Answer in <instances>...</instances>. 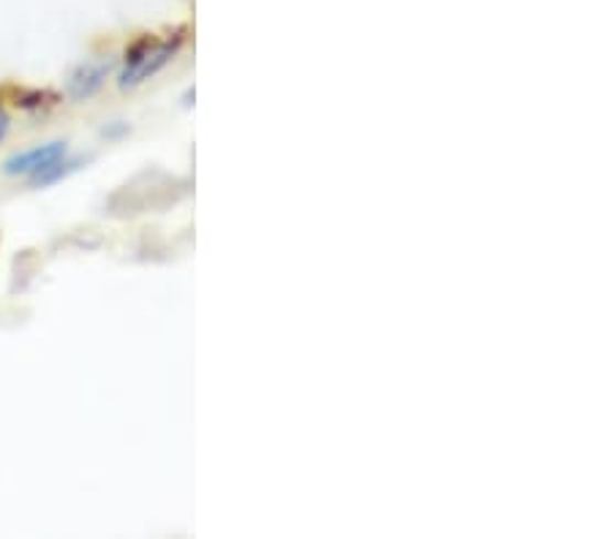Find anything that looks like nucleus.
I'll use <instances>...</instances> for the list:
<instances>
[{"mask_svg":"<svg viewBox=\"0 0 613 539\" xmlns=\"http://www.w3.org/2000/svg\"><path fill=\"white\" fill-rule=\"evenodd\" d=\"M183 46V33L170 39H150L144 36L140 42H135L126 50L123 61H120L115 79H118L120 90H135L148 79L159 77Z\"/></svg>","mask_w":613,"mask_h":539,"instance_id":"f03ea898","label":"nucleus"},{"mask_svg":"<svg viewBox=\"0 0 613 539\" xmlns=\"http://www.w3.org/2000/svg\"><path fill=\"white\" fill-rule=\"evenodd\" d=\"M9 134H11V112L0 104V144L9 139Z\"/></svg>","mask_w":613,"mask_h":539,"instance_id":"20e7f679","label":"nucleus"},{"mask_svg":"<svg viewBox=\"0 0 613 539\" xmlns=\"http://www.w3.org/2000/svg\"><path fill=\"white\" fill-rule=\"evenodd\" d=\"M118 72V63L115 57L104 55V57H88L79 66L72 68L66 79V96L72 98L74 104L90 101V98L98 96L107 85V79Z\"/></svg>","mask_w":613,"mask_h":539,"instance_id":"7ed1b4c3","label":"nucleus"},{"mask_svg":"<svg viewBox=\"0 0 613 539\" xmlns=\"http://www.w3.org/2000/svg\"><path fill=\"white\" fill-rule=\"evenodd\" d=\"M83 164V159L72 155L66 139H52V142L33 144V148L11 153L0 164V175L11 180H25L31 188H47V185L66 180Z\"/></svg>","mask_w":613,"mask_h":539,"instance_id":"f257e3e1","label":"nucleus"}]
</instances>
